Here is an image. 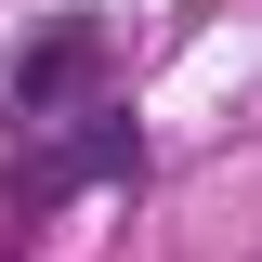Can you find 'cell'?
Returning a JSON list of instances; mask_svg holds the SVG:
<instances>
[{
	"label": "cell",
	"mask_w": 262,
	"mask_h": 262,
	"mask_svg": "<svg viewBox=\"0 0 262 262\" xmlns=\"http://www.w3.org/2000/svg\"><path fill=\"white\" fill-rule=\"evenodd\" d=\"M118 170H144V131H131V118H66L53 144L13 170V210H53V196H79V184H118Z\"/></svg>",
	"instance_id": "1"
},
{
	"label": "cell",
	"mask_w": 262,
	"mask_h": 262,
	"mask_svg": "<svg viewBox=\"0 0 262 262\" xmlns=\"http://www.w3.org/2000/svg\"><path fill=\"white\" fill-rule=\"evenodd\" d=\"M105 79V27H79V13H66L53 39H27V53H13V118H53V105H79Z\"/></svg>",
	"instance_id": "2"
}]
</instances>
